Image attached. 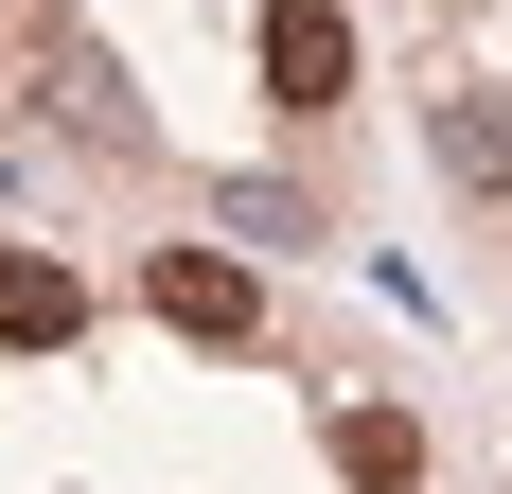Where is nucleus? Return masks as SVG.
Returning a JSON list of instances; mask_svg holds the SVG:
<instances>
[{
    "instance_id": "nucleus-4",
    "label": "nucleus",
    "mask_w": 512,
    "mask_h": 494,
    "mask_svg": "<svg viewBox=\"0 0 512 494\" xmlns=\"http://www.w3.org/2000/svg\"><path fill=\"white\" fill-rule=\"evenodd\" d=\"M336 477L354 494H424V424L407 406H336Z\"/></svg>"
},
{
    "instance_id": "nucleus-1",
    "label": "nucleus",
    "mask_w": 512,
    "mask_h": 494,
    "mask_svg": "<svg viewBox=\"0 0 512 494\" xmlns=\"http://www.w3.org/2000/svg\"><path fill=\"white\" fill-rule=\"evenodd\" d=\"M265 106H354V18L336 0H265Z\"/></svg>"
},
{
    "instance_id": "nucleus-5",
    "label": "nucleus",
    "mask_w": 512,
    "mask_h": 494,
    "mask_svg": "<svg viewBox=\"0 0 512 494\" xmlns=\"http://www.w3.org/2000/svg\"><path fill=\"white\" fill-rule=\"evenodd\" d=\"M442 177H477V195H512V106L442 89Z\"/></svg>"
},
{
    "instance_id": "nucleus-2",
    "label": "nucleus",
    "mask_w": 512,
    "mask_h": 494,
    "mask_svg": "<svg viewBox=\"0 0 512 494\" xmlns=\"http://www.w3.org/2000/svg\"><path fill=\"white\" fill-rule=\"evenodd\" d=\"M71 336H89V283L53 247H0V353H71Z\"/></svg>"
},
{
    "instance_id": "nucleus-3",
    "label": "nucleus",
    "mask_w": 512,
    "mask_h": 494,
    "mask_svg": "<svg viewBox=\"0 0 512 494\" xmlns=\"http://www.w3.org/2000/svg\"><path fill=\"white\" fill-rule=\"evenodd\" d=\"M142 300L177 318V336H212V353L248 336V265H212V247H159V265H142Z\"/></svg>"
}]
</instances>
